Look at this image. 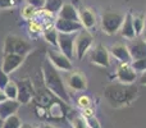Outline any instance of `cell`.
I'll return each mask as SVG.
<instances>
[{
	"label": "cell",
	"mask_w": 146,
	"mask_h": 128,
	"mask_svg": "<svg viewBox=\"0 0 146 128\" xmlns=\"http://www.w3.org/2000/svg\"><path fill=\"white\" fill-rule=\"evenodd\" d=\"M94 44V37L87 30H81L76 33L74 38V56L81 60L87 54V51L91 49Z\"/></svg>",
	"instance_id": "5b68a950"
},
{
	"label": "cell",
	"mask_w": 146,
	"mask_h": 128,
	"mask_svg": "<svg viewBox=\"0 0 146 128\" xmlns=\"http://www.w3.org/2000/svg\"><path fill=\"white\" fill-rule=\"evenodd\" d=\"M42 76L44 85L48 88L49 92H51L54 96H56L59 100L64 101V103H71V99H69V95L66 90V86H64L60 74L49 60H45V63L42 64Z\"/></svg>",
	"instance_id": "7a4b0ae2"
},
{
	"label": "cell",
	"mask_w": 146,
	"mask_h": 128,
	"mask_svg": "<svg viewBox=\"0 0 146 128\" xmlns=\"http://www.w3.org/2000/svg\"><path fill=\"white\" fill-rule=\"evenodd\" d=\"M42 36L45 38V41H48L49 44H51L53 46H58V37H59V32L55 27L53 26H48L44 28L42 31Z\"/></svg>",
	"instance_id": "44dd1931"
},
{
	"label": "cell",
	"mask_w": 146,
	"mask_h": 128,
	"mask_svg": "<svg viewBox=\"0 0 146 128\" xmlns=\"http://www.w3.org/2000/svg\"><path fill=\"white\" fill-rule=\"evenodd\" d=\"M91 62L100 67H109L110 65V53L104 45L98 44L91 51Z\"/></svg>",
	"instance_id": "30bf717a"
},
{
	"label": "cell",
	"mask_w": 146,
	"mask_h": 128,
	"mask_svg": "<svg viewBox=\"0 0 146 128\" xmlns=\"http://www.w3.org/2000/svg\"><path fill=\"white\" fill-rule=\"evenodd\" d=\"M139 82L141 83V85H145V86H146V70H145V72H142L141 74H140Z\"/></svg>",
	"instance_id": "d590c367"
},
{
	"label": "cell",
	"mask_w": 146,
	"mask_h": 128,
	"mask_svg": "<svg viewBox=\"0 0 146 128\" xmlns=\"http://www.w3.org/2000/svg\"><path fill=\"white\" fill-rule=\"evenodd\" d=\"M32 50V45L23 37L17 35H8L4 40V54H18V55L26 56Z\"/></svg>",
	"instance_id": "3957f363"
},
{
	"label": "cell",
	"mask_w": 146,
	"mask_h": 128,
	"mask_svg": "<svg viewBox=\"0 0 146 128\" xmlns=\"http://www.w3.org/2000/svg\"><path fill=\"white\" fill-rule=\"evenodd\" d=\"M142 33H144V36H145V40H146V30H144V32H142Z\"/></svg>",
	"instance_id": "ab89813d"
},
{
	"label": "cell",
	"mask_w": 146,
	"mask_h": 128,
	"mask_svg": "<svg viewBox=\"0 0 146 128\" xmlns=\"http://www.w3.org/2000/svg\"><path fill=\"white\" fill-rule=\"evenodd\" d=\"M21 128H36V127H33V126H31V124H22V126H21Z\"/></svg>",
	"instance_id": "f35d334b"
},
{
	"label": "cell",
	"mask_w": 146,
	"mask_h": 128,
	"mask_svg": "<svg viewBox=\"0 0 146 128\" xmlns=\"http://www.w3.org/2000/svg\"><path fill=\"white\" fill-rule=\"evenodd\" d=\"M54 27L60 33H77L83 28L81 22H74V21L63 19V18H56L54 22Z\"/></svg>",
	"instance_id": "8fae6325"
},
{
	"label": "cell",
	"mask_w": 146,
	"mask_h": 128,
	"mask_svg": "<svg viewBox=\"0 0 146 128\" xmlns=\"http://www.w3.org/2000/svg\"><path fill=\"white\" fill-rule=\"evenodd\" d=\"M77 105L82 109L87 108V106H91V99L88 97L87 95H81L80 97L77 99Z\"/></svg>",
	"instance_id": "4dcf8cb0"
},
{
	"label": "cell",
	"mask_w": 146,
	"mask_h": 128,
	"mask_svg": "<svg viewBox=\"0 0 146 128\" xmlns=\"http://www.w3.org/2000/svg\"><path fill=\"white\" fill-rule=\"evenodd\" d=\"M60 101H51L50 105L48 106V115L53 121H59V119H63L64 117L63 104Z\"/></svg>",
	"instance_id": "ffe728a7"
},
{
	"label": "cell",
	"mask_w": 146,
	"mask_h": 128,
	"mask_svg": "<svg viewBox=\"0 0 146 128\" xmlns=\"http://www.w3.org/2000/svg\"><path fill=\"white\" fill-rule=\"evenodd\" d=\"M36 14H37V9L33 8L32 5L27 4V3H26V4L22 7V9H21V15H22V18L23 19H26V21L35 19Z\"/></svg>",
	"instance_id": "cb8c5ba5"
},
{
	"label": "cell",
	"mask_w": 146,
	"mask_h": 128,
	"mask_svg": "<svg viewBox=\"0 0 146 128\" xmlns=\"http://www.w3.org/2000/svg\"><path fill=\"white\" fill-rule=\"evenodd\" d=\"M119 33L122 35V37L127 38V40H133L136 37V31H135L133 27V22H132V14H126L124 17V21L121 26V30H119Z\"/></svg>",
	"instance_id": "ac0fdd59"
},
{
	"label": "cell",
	"mask_w": 146,
	"mask_h": 128,
	"mask_svg": "<svg viewBox=\"0 0 146 128\" xmlns=\"http://www.w3.org/2000/svg\"><path fill=\"white\" fill-rule=\"evenodd\" d=\"M131 42L128 44V50L131 54L132 60H137V59L146 58V40L145 38H136L129 40Z\"/></svg>",
	"instance_id": "4fadbf2b"
},
{
	"label": "cell",
	"mask_w": 146,
	"mask_h": 128,
	"mask_svg": "<svg viewBox=\"0 0 146 128\" xmlns=\"http://www.w3.org/2000/svg\"><path fill=\"white\" fill-rule=\"evenodd\" d=\"M87 121V124H88V128H101L100 123H99V121L95 118V115L91 117V118H87L86 119Z\"/></svg>",
	"instance_id": "836d02e7"
},
{
	"label": "cell",
	"mask_w": 146,
	"mask_h": 128,
	"mask_svg": "<svg viewBox=\"0 0 146 128\" xmlns=\"http://www.w3.org/2000/svg\"><path fill=\"white\" fill-rule=\"evenodd\" d=\"M7 95H5V92L3 90H0V103H1V101H4V100H7Z\"/></svg>",
	"instance_id": "8d00e7d4"
},
{
	"label": "cell",
	"mask_w": 146,
	"mask_h": 128,
	"mask_svg": "<svg viewBox=\"0 0 146 128\" xmlns=\"http://www.w3.org/2000/svg\"><path fill=\"white\" fill-rule=\"evenodd\" d=\"M110 54L119 63H131L132 62L128 46L124 45V44H115V45H113L110 48Z\"/></svg>",
	"instance_id": "5bb4252c"
},
{
	"label": "cell",
	"mask_w": 146,
	"mask_h": 128,
	"mask_svg": "<svg viewBox=\"0 0 146 128\" xmlns=\"http://www.w3.org/2000/svg\"><path fill=\"white\" fill-rule=\"evenodd\" d=\"M22 104L18 100H12V99H7V100L0 103V119H7L8 117L13 115L18 111L19 106Z\"/></svg>",
	"instance_id": "9a60e30c"
},
{
	"label": "cell",
	"mask_w": 146,
	"mask_h": 128,
	"mask_svg": "<svg viewBox=\"0 0 146 128\" xmlns=\"http://www.w3.org/2000/svg\"><path fill=\"white\" fill-rule=\"evenodd\" d=\"M1 126H3V119H0V128H1Z\"/></svg>",
	"instance_id": "60d3db41"
},
{
	"label": "cell",
	"mask_w": 146,
	"mask_h": 128,
	"mask_svg": "<svg viewBox=\"0 0 146 128\" xmlns=\"http://www.w3.org/2000/svg\"><path fill=\"white\" fill-rule=\"evenodd\" d=\"M44 26L38 22L37 19H32L28 22V33L31 37H37V36L42 35Z\"/></svg>",
	"instance_id": "7402d4cb"
},
{
	"label": "cell",
	"mask_w": 146,
	"mask_h": 128,
	"mask_svg": "<svg viewBox=\"0 0 146 128\" xmlns=\"http://www.w3.org/2000/svg\"><path fill=\"white\" fill-rule=\"evenodd\" d=\"M74 38L76 33H60L58 37V46L60 51L72 60L74 58Z\"/></svg>",
	"instance_id": "9c48e42d"
},
{
	"label": "cell",
	"mask_w": 146,
	"mask_h": 128,
	"mask_svg": "<svg viewBox=\"0 0 146 128\" xmlns=\"http://www.w3.org/2000/svg\"><path fill=\"white\" fill-rule=\"evenodd\" d=\"M18 86V95L17 100L21 104H28L32 101V99L36 96V91L33 88V85L31 82V80L26 78V80L19 81V83H17Z\"/></svg>",
	"instance_id": "52a82bcc"
},
{
	"label": "cell",
	"mask_w": 146,
	"mask_h": 128,
	"mask_svg": "<svg viewBox=\"0 0 146 128\" xmlns=\"http://www.w3.org/2000/svg\"><path fill=\"white\" fill-rule=\"evenodd\" d=\"M5 92L8 99H12V100H17V95H18V86L14 81H9L5 88L3 90Z\"/></svg>",
	"instance_id": "4316f807"
},
{
	"label": "cell",
	"mask_w": 146,
	"mask_h": 128,
	"mask_svg": "<svg viewBox=\"0 0 146 128\" xmlns=\"http://www.w3.org/2000/svg\"><path fill=\"white\" fill-rule=\"evenodd\" d=\"M48 55V60L50 62L56 69L64 70V72H71L73 69L72 62L69 58H67L62 51H56V50H48L46 53Z\"/></svg>",
	"instance_id": "8992f818"
},
{
	"label": "cell",
	"mask_w": 146,
	"mask_h": 128,
	"mask_svg": "<svg viewBox=\"0 0 146 128\" xmlns=\"http://www.w3.org/2000/svg\"><path fill=\"white\" fill-rule=\"evenodd\" d=\"M94 114H95V110H94L91 106H87V108L82 109V117H85L86 119H87V118H91V117H94Z\"/></svg>",
	"instance_id": "e575fe53"
},
{
	"label": "cell",
	"mask_w": 146,
	"mask_h": 128,
	"mask_svg": "<svg viewBox=\"0 0 146 128\" xmlns=\"http://www.w3.org/2000/svg\"><path fill=\"white\" fill-rule=\"evenodd\" d=\"M45 1L46 0H26V3L30 5H32L33 8H36V9H42L44 5H45Z\"/></svg>",
	"instance_id": "d6a6232c"
},
{
	"label": "cell",
	"mask_w": 146,
	"mask_h": 128,
	"mask_svg": "<svg viewBox=\"0 0 146 128\" xmlns=\"http://www.w3.org/2000/svg\"><path fill=\"white\" fill-rule=\"evenodd\" d=\"M22 126V121L17 114H13V115L8 117L7 119L3 121V126L1 128H21Z\"/></svg>",
	"instance_id": "d4e9b609"
},
{
	"label": "cell",
	"mask_w": 146,
	"mask_h": 128,
	"mask_svg": "<svg viewBox=\"0 0 146 128\" xmlns=\"http://www.w3.org/2000/svg\"><path fill=\"white\" fill-rule=\"evenodd\" d=\"M22 0H0V9H9L17 7Z\"/></svg>",
	"instance_id": "f546056e"
},
{
	"label": "cell",
	"mask_w": 146,
	"mask_h": 128,
	"mask_svg": "<svg viewBox=\"0 0 146 128\" xmlns=\"http://www.w3.org/2000/svg\"><path fill=\"white\" fill-rule=\"evenodd\" d=\"M67 85L74 91H85L87 88V82H86L85 76L77 72H71L67 77Z\"/></svg>",
	"instance_id": "2e32d148"
},
{
	"label": "cell",
	"mask_w": 146,
	"mask_h": 128,
	"mask_svg": "<svg viewBox=\"0 0 146 128\" xmlns=\"http://www.w3.org/2000/svg\"><path fill=\"white\" fill-rule=\"evenodd\" d=\"M78 13H80V22L83 26V28L90 30V28L95 27L96 15L92 9H90V8H82L81 10H78Z\"/></svg>",
	"instance_id": "e0dca14e"
},
{
	"label": "cell",
	"mask_w": 146,
	"mask_h": 128,
	"mask_svg": "<svg viewBox=\"0 0 146 128\" xmlns=\"http://www.w3.org/2000/svg\"><path fill=\"white\" fill-rule=\"evenodd\" d=\"M38 128H55V127L51 126V124H41Z\"/></svg>",
	"instance_id": "74e56055"
},
{
	"label": "cell",
	"mask_w": 146,
	"mask_h": 128,
	"mask_svg": "<svg viewBox=\"0 0 146 128\" xmlns=\"http://www.w3.org/2000/svg\"><path fill=\"white\" fill-rule=\"evenodd\" d=\"M63 4H64L63 0H46L45 5H44V9L55 14V13H59V10L63 7Z\"/></svg>",
	"instance_id": "484cf974"
},
{
	"label": "cell",
	"mask_w": 146,
	"mask_h": 128,
	"mask_svg": "<svg viewBox=\"0 0 146 128\" xmlns=\"http://www.w3.org/2000/svg\"><path fill=\"white\" fill-rule=\"evenodd\" d=\"M71 126L72 128H88L87 121L85 117L82 115H74L71 119Z\"/></svg>",
	"instance_id": "83f0119b"
},
{
	"label": "cell",
	"mask_w": 146,
	"mask_h": 128,
	"mask_svg": "<svg viewBox=\"0 0 146 128\" xmlns=\"http://www.w3.org/2000/svg\"><path fill=\"white\" fill-rule=\"evenodd\" d=\"M59 18L68 21H74V22H80V13H78L77 8L73 4H63V7L60 8L58 13Z\"/></svg>",
	"instance_id": "d6986e66"
},
{
	"label": "cell",
	"mask_w": 146,
	"mask_h": 128,
	"mask_svg": "<svg viewBox=\"0 0 146 128\" xmlns=\"http://www.w3.org/2000/svg\"><path fill=\"white\" fill-rule=\"evenodd\" d=\"M9 77H8V73L4 72V70L1 69V67H0V90H4L5 86L9 83Z\"/></svg>",
	"instance_id": "1f68e13d"
},
{
	"label": "cell",
	"mask_w": 146,
	"mask_h": 128,
	"mask_svg": "<svg viewBox=\"0 0 146 128\" xmlns=\"http://www.w3.org/2000/svg\"><path fill=\"white\" fill-rule=\"evenodd\" d=\"M132 67H133V69L136 70V72H145L146 70V58H141V59H137V60H132L131 62Z\"/></svg>",
	"instance_id": "f1b7e54d"
},
{
	"label": "cell",
	"mask_w": 146,
	"mask_h": 128,
	"mask_svg": "<svg viewBox=\"0 0 146 128\" xmlns=\"http://www.w3.org/2000/svg\"><path fill=\"white\" fill-rule=\"evenodd\" d=\"M115 78L122 83H133L137 80V72L131 63H119L115 70Z\"/></svg>",
	"instance_id": "ba28073f"
},
{
	"label": "cell",
	"mask_w": 146,
	"mask_h": 128,
	"mask_svg": "<svg viewBox=\"0 0 146 128\" xmlns=\"http://www.w3.org/2000/svg\"><path fill=\"white\" fill-rule=\"evenodd\" d=\"M25 59H26V56L18 55V54H4L1 69L9 74V73L14 72L17 68H19L23 64Z\"/></svg>",
	"instance_id": "7c38bea8"
},
{
	"label": "cell",
	"mask_w": 146,
	"mask_h": 128,
	"mask_svg": "<svg viewBox=\"0 0 146 128\" xmlns=\"http://www.w3.org/2000/svg\"><path fill=\"white\" fill-rule=\"evenodd\" d=\"M126 15L121 12L115 10H108L101 15V27L103 31L108 35H114L121 30V26L124 21Z\"/></svg>",
	"instance_id": "277c9868"
},
{
	"label": "cell",
	"mask_w": 146,
	"mask_h": 128,
	"mask_svg": "<svg viewBox=\"0 0 146 128\" xmlns=\"http://www.w3.org/2000/svg\"><path fill=\"white\" fill-rule=\"evenodd\" d=\"M137 87L133 83H110L105 87L104 97L113 108H123L133 103L137 97Z\"/></svg>",
	"instance_id": "6da1fadb"
},
{
	"label": "cell",
	"mask_w": 146,
	"mask_h": 128,
	"mask_svg": "<svg viewBox=\"0 0 146 128\" xmlns=\"http://www.w3.org/2000/svg\"><path fill=\"white\" fill-rule=\"evenodd\" d=\"M132 22L136 31V36H140L145 30V15L144 14H136L132 15Z\"/></svg>",
	"instance_id": "603a6c76"
}]
</instances>
